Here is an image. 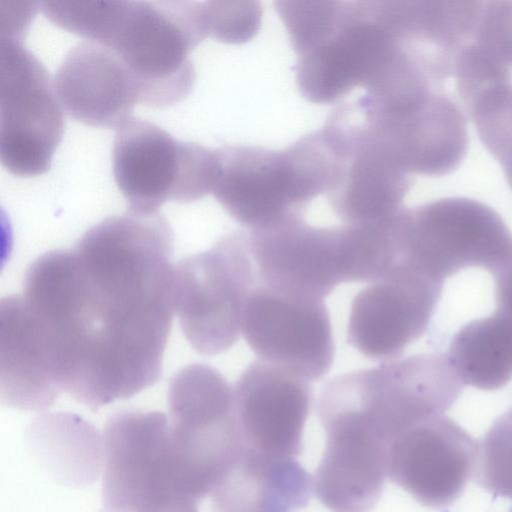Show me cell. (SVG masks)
Here are the masks:
<instances>
[{"mask_svg":"<svg viewBox=\"0 0 512 512\" xmlns=\"http://www.w3.org/2000/svg\"><path fill=\"white\" fill-rule=\"evenodd\" d=\"M172 250L163 215L127 211L30 265L0 317L43 390L95 411L158 381L175 311Z\"/></svg>","mask_w":512,"mask_h":512,"instance_id":"obj_1","label":"cell"},{"mask_svg":"<svg viewBox=\"0 0 512 512\" xmlns=\"http://www.w3.org/2000/svg\"><path fill=\"white\" fill-rule=\"evenodd\" d=\"M57 21L60 28L112 50L132 74L140 103L165 108L192 90L190 54L207 37L201 2L65 1Z\"/></svg>","mask_w":512,"mask_h":512,"instance_id":"obj_2","label":"cell"},{"mask_svg":"<svg viewBox=\"0 0 512 512\" xmlns=\"http://www.w3.org/2000/svg\"><path fill=\"white\" fill-rule=\"evenodd\" d=\"M217 155L212 193L248 230L304 218L307 205L332 187V160L318 131L281 150L236 145Z\"/></svg>","mask_w":512,"mask_h":512,"instance_id":"obj_3","label":"cell"},{"mask_svg":"<svg viewBox=\"0 0 512 512\" xmlns=\"http://www.w3.org/2000/svg\"><path fill=\"white\" fill-rule=\"evenodd\" d=\"M463 386L447 355L418 354L335 376L322 386L317 410L348 413L389 446L408 429L444 415Z\"/></svg>","mask_w":512,"mask_h":512,"instance_id":"obj_4","label":"cell"},{"mask_svg":"<svg viewBox=\"0 0 512 512\" xmlns=\"http://www.w3.org/2000/svg\"><path fill=\"white\" fill-rule=\"evenodd\" d=\"M167 400L175 485L197 501L245 449L233 388L215 368L190 364L171 379Z\"/></svg>","mask_w":512,"mask_h":512,"instance_id":"obj_5","label":"cell"},{"mask_svg":"<svg viewBox=\"0 0 512 512\" xmlns=\"http://www.w3.org/2000/svg\"><path fill=\"white\" fill-rule=\"evenodd\" d=\"M397 262L444 286L459 271L493 274L512 253V233L489 206L445 198L402 209L394 225Z\"/></svg>","mask_w":512,"mask_h":512,"instance_id":"obj_6","label":"cell"},{"mask_svg":"<svg viewBox=\"0 0 512 512\" xmlns=\"http://www.w3.org/2000/svg\"><path fill=\"white\" fill-rule=\"evenodd\" d=\"M256 283L248 234L241 230L174 265V309L184 337L197 353L215 356L233 347Z\"/></svg>","mask_w":512,"mask_h":512,"instance_id":"obj_7","label":"cell"},{"mask_svg":"<svg viewBox=\"0 0 512 512\" xmlns=\"http://www.w3.org/2000/svg\"><path fill=\"white\" fill-rule=\"evenodd\" d=\"M102 503L98 512H198L174 481L169 418L123 410L103 430Z\"/></svg>","mask_w":512,"mask_h":512,"instance_id":"obj_8","label":"cell"},{"mask_svg":"<svg viewBox=\"0 0 512 512\" xmlns=\"http://www.w3.org/2000/svg\"><path fill=\"white\" fill-rule=\"evenodd\" d=\"M351 104L367 137L408 175L447 174L467 152L466 119L443 89Z\"/></svg>","mask_w":512,"mask_h":512,"instance_id":"obj_9","label":"cell"},{"mask_svg":"<svg viewBox=\"0 0 512 512\" xmlns=\"http://www.w3.org/2000/svg\"><path fill=\"white\" fill-rule=\"evenodd\" d=\"M217 150L174 139L154 123L130 117L117 129L114 180L128 211L157 213L166 201L190 203L212 193Z\"/></svg>","mask_w":512,"mask_h":512,"instance_id":"obj_10","label":"cell"},{"mask_svg":"<svg viewBox=\"0 0 512 512\" xmlns=\"http://www.w3.org/2000/svg\"><path fill=\"white\" fill-rule=\"evenodd\" d=\"M395 35L382 1H338L327 29L296 53V81L310 102H333L371 85L390 63Z\"/></svg>","mask_w":512,"mask_h":512,"instance_id":"obj_11","label":"cell"},{"mask_svg":"<svg viewBox=\"0 0 512 512\" xmlns=\"http://www.w3.org/2000/svg\"><path fill=\"white\" fill-rule=\"evenodd\" d=\"M62 106L42 63L23 38L1 37L0 161L11 174L35 177L51 167L64 132Z\"/></svg>","mask_w":512,"mask_h":512,"instance_id":"obj_12","label":"cell"},{"mask_svg":"<svg viewBox=\"0 0 512 512\" xmlns=\"http://www.w3.org/2000/svg\"><path fill=\"white\" fill-rule=\"evenodd\" d=\"M257 283L287 295L322 299L352 282L349 228L314 226L304 218L249 230Z\"/></svg>","mask_w":512,"mask_h":512,"instance_id":"obj_13","label":"cell"},{"mask_svg":"<svg viewBox=\"0 0 512 512\" xmlns=\"http://www.w3.org/2000/svg\"><path fill=\"white\" fill-rule=\"evenodd\" d=\"M241 333L259 359L309 382L322 379L333 366L332 326L322 299L256 283L246 299Z\"/></svg>","mask_w":512,"mask_h":512,"instance_id":"obj_14","label":"cell"},{"mask_svg":"<svg viewBox=\"0 0 512 512\" xmlns=\"http://www.w3.org/2000/svg\"><path fill=\"white\" fill-rule=\"evenodd\" d=\"M442 285L396 263L352 300L347 342L366 358L391 361L428 329Z\"/></svg>","mask_w":512,"mask_h":512,"instance_id":"obj_15","label":"cell"},{"mask_svg":"<svg viewBox=\"0 0 512 512\" xmlns=\"http://www.w3.org/2000/svg\"><path fill=\"white\" fill-rule=\"evenodd\" d=\"M322 131L337 161L333 190L326 195L334 214L347 225L388 221L402 209L409 175L395 165L345 112L334 109Z\"/></svg>","mask_w":512,"mask_h":512,"instance_id":"obj_16","label":"cell"},{"mask_svg":"<svg viewBox=\"0 0 512 512\" xmlns=\"http://www.w3.org/2000/svg\"><path fill=\"white\" fill-rule=\"evenodd\" d=\"M478 442L445 415L426 420L388 446L387 475L418 503L452 504L473 476Z\"/></svg>","mask_w":512,"mask_h":512,"instance_id":"obj_17","label":"cell"},{"mask_svg":"<svg viewBox=\"0 0 512 512\" xmlns=\"http://www.w3.org/2000/svg\"><path fill=\"white\" fill-rule=\"evenodd\" d=\"M233 393L245 448L283 458L302 453L303 428L312 403L309 381L256 359L242 372Z\"/></svg>","mask_w":512,"mask_h":512,"instance_id":"obj_18","label":"cell"},{"mask_svg":"<svg viewBox=\"0 0 512 512\" xmlns=\"http://www.w3.org/2000/svg\"><path fill=\"white\" fill-rule=\"evenodd\" d=\"M318 417L327 439L313 479L317 498L332 512L371 511L388 476V444L349 414Z\"/></svg>","mask_w":512,"mask_h":512,"instance_id":"obj_19","label":"cell"},{"mask_svg":"<svg viewBox=\"0 0 512 512\" xmlns=\"http://www.w3.org/2000/svg\"><path fill=\"white\" fill-rule=\"evenodd\" d=\"M54 87L62 108L92 127L118 129L140 103L136 82L121 59L109 48L87 40L65 55Z\"/></svg>","mask_w":512,"mask_h":512,"instance_id":"obj_20","label":"cell"},{"mask_svg":"<svg viewBox=\"0 0 512 512\" xmlns=\"http://www.w3.org/2000/svg\"><path fill=\"white\" fill-rule=\"evenodd\" d=\"M312 481L295 458L245 448L211 493L212 512H299Z\"/></svg>","mask_w":512,"mask_h":512,"instance_id":"obj_21","label":"cell"},{"mask_svg":"<svg viewBox=\"0 0 512 512\" xmlns=\"http://www.w3.org/2000/svg\"><path fill=\"white\" fill-rule=\"evenodd\" d=\"M495 309L463 325L447 357L464 385L497 390L512 379V253L493 274Z\"/></svg>","mask_w":512,"mask_h":512,"instance_id":"obj_22","label":"cell"},{"mask_svg":"<svg viewBox=\"0 0 512 512\" xmlns=\"http://www.w3.org/2000/svg\"><path fill=\"white\" fill-rule=\"evenodd\" d=\"M24 443L39 469L62 486H89L103 469V436L75 413L38 415L27 425Z\"/></svg>","mask_w":512,"mask_h":512,"instance_id":"obj_23","label":"cell"},{"mask_svg":"<svg viewBox=\"0 0 512 512\" xmlns=\"http://www.w3.org/2000/svg\"><path fill=\"white\" fill-rule=\"evenodd\" d=\"M478 136L512 184V80L510 72L456 85Z\"/></svg>","mask_w":512,"mask_h":512,"instance_id":"obj_24","label":"cell"},{"mask_svg":"<svg viewBox=\"0 0 512 512\" xmlns=\"http://www.w3.org/2000/svg\"><path fill=\"white\" fill-rule=\"evenodd\" d=\"M475 480L495 497L512 499V407L478 442Z\"/></svg>","mask_w":512,"mask_h":512,"instance_id":"obj_25","label":"cell"},{"mask_svg":"<svg viewBox=\"0 0 512 512\" xmlns=\"http://www.w3.org/2000/svg\"><path fill=\"white\" fill-rule=\"evenodd\" d=\"M201 12L206 36L229 44L251 40L262 19L258 1H204Z\"/></svg>","mask_w":512,"mask_h":512,"instance_id":"obj_26","label":"cell"},{"mask_svg":"<svg viewBox=\"0 0 512 512\" xmlns=\"http://www.w3.org/2000/svg\"><path fill=\"white\" fill-rule=\"evenodd\" d=\"M469 40L510 67L512 1H481Z\"/></svg>","mask_w":512,"mask_h":512,"instance_id":"obj_27","label":"cell"},{"mask_svg":"<svg viewBox=\"0 0 512 512\" xmlns=\"http://www.w3.org/2000/svg\"><path fill=\"white\" fill-rule=\"evenodd\" d=\"M510 512H512V508H511Z\"/></svg>","mask_w":512,"mask_h":512,"instance_id":"obj_28","label":"cell"},{"mask_svg":"<svg viewBox=\"0 0 512 512\" xmlns=\"http://www.w3.org/2000/svg\"><path fill=\"white\" fill-rule=\"evenodd\" d=\"M511 189H512V187H511Z\"/></svg>","mask_w":512,"mask_h":512,"instance_id":"obj_29","label":"cell"}]
</instances>
